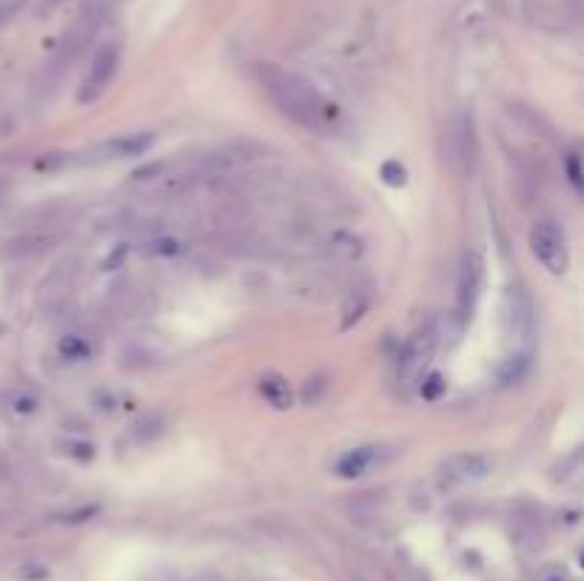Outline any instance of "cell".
Instances as JSON below:
<instances>
[{
    "label": "cell",
    "instance_id": "obj_1",
    "mask_svg": "<svg viewBox=\"0 0 584 581\" xmlns=\"http://www.w3.org/2000/svg\"><path fill=\"white\" fill-rule=\"evenodd\" d=\"M262 86L280 111H285L291 120H297L305 128H325L333 118L328 100L311 80L291 69L266 66L262 69Z\"/></svg>",
    "mask_w": 584,
    "mask_h": 581
},
{
    "label": "cell",
    "instance_id": "obj_2",
    "mask_svg": "<svg viewBox=\"0 0 584 581\" xmlns=\"http://www.w3.org/2000/svg\"><path fill=\"white\" fill-rule=\"evenodd\" d=\"M120 61H123V49L117 40H106L100 43L97 52L92 54V63H89V71H86V78L80 83V92H78V103H95L106 94V89L114 83L117 78V69H120Z\"/></svg>",
    "mask_w": 584,
    "mask_h": 581
},
{
    "label": "cell",
    "instance_id": "obj_3",
    "mask_svg": "<svg viewBox=\"0 0 584 581\" xmlns=\"http://www.w3.org/2000/svg\"><path fill=\"white\" fill-rule=\"evenodd\" d=\"M154 149V135L152 132H137V135H117L103 143L92 145V149L80 151V163L86 166H111L123 163V160L143 157Z\"/></svg>",
    "mask_w": 584,
    "mask_h": 581
},
{
    "label": "cell",
    "instance_id": "obj_4",
    "mask_svg": "<svg viewBox=\"0 0 584 581\" xmlns=\"http://www.w3.org/2000/svg\"><path fill=\"white\" fill-rule=\"evenodd\" d=\"M531 251L533 257L547 268L550 274H564L571 266V249H567V237L559 225L553 223H536L531 228Z\"/></svg>",
    "mask_w": 584,
    "mask_h": 581
},
{
    "label": "cell",
    "instance_id": "obj_5",
    "mask_svg": "<svg viewBox=\"0 0 584 581\" xmlns=\"http://www.w3.org/2000/svg\"><path fill=\"white\" fill-rule=\"evenodd\" d=\"M481 285H485V257L479 251H465L457 277V314L462 323L473 316V308L481 297Z\"/></svg>",
    "mask_w": 584,
    "mask_h": 581
},
{
    "label": "cell",
    "instance_id": "obj_6",
    "mask_svg": "<svg viewBox=\"0 0 584 581\" xmlns=\"http://www.w3.org/2000/svg\"><path fill=\"white\" fill-rule=\"evenodd\" d=\"M505 331L507 337H516V340H524L528 333L533 331V299L531 294L524 290L522 285H510L507 294H505Z\"/></svg>",
    "mask_w": 584,
    "mask_h": 581
},
{
    "label": "cell",
    "instance_id": "obj_7",
    "mask_svg": "<svg viewBox=\"0 0 584 581\" xmlns=\"http://www.w3.org/2000/svg\"><path fill=\"white\" fill-rule=\"evenodd\" d=\"M440 471L448 485H473L490 476L493 464L481 454H457V456H448Z\"/></svg>",
    "mask_w": 584,
    "mask_h": 581
},
{
    "label": "cell",
    "instance_id": "obj_8",
    "mask_svg": "<svg viewBox=\"0 0 584 581\" xmlns=\"http://www.w3.org/2000/svg\"><path fill=\"white\" fill-rule=\"evenodd\" d=\"M382 462V447L379 445H359V447H350L337 459L333 471L342 479H359L368 471H374L376 464Z\"/></svg>",
    "mask_w": 584,
    "mask_h": 581
},
{
    "label": "cell",
    "instance_id": "obj_9",
    "mask_svg": "<svg viewBox=\"0 0 584 581\" xmlns=\"http://www.w3.org/2000/svg\"><path fill=\"white\" fill-rule=\"evenodd\" d=\"M433 345H436L433 328H422L416 337H411V342L405 345V354H402L405 373H416L422 368V362H428V356L433 354Z\"/></svg>",
    "mask_w": 584,
    "mask_h": 581
},
{
    "label": "cell",
    "instance_id": "obj_10",
    "mask_svg": "<svg viewBox=\"0 0 584 581\" xmlns=\"http://www.w3.org/2000/svg\"><path fill=\"white\" fill-rule=\"evenodd\" d=\"M166 428V419L160 413H145L143 419H137L135 425H131V439L137 445H152L160 433Z\"/></svg>",
    "mask_w": 584,
    "mask_h": 581
},
{
    "label": "cell",
    "instance_id": "obj_11",
    "mask_svg": "<svg viewBox=\"0 0 584 581\" xmlns=\"http://www.w3.org/2000/svg\"><path fill=\"white\" fill-rule=\"evenodd\" d=\"M259 390H262V397H266L274 408H288L291 405V390H288V382L280 380V376H262V382H259Z\"/></svg>",
    "mask_w": 584,
    "mask_h": 581
},
{
    "label": "cell",
    "instance_id": "obj_12",
    "mask_svg": "<svg viewBox=\"0 0 584 581\" xmlns=\"http://www.w3.org/2000/svg\"><path fill=\"white\" fill-rule=\"evenodd\" d=\"M61 354L66 356V359H71V362H78V359H86L92 354V345H89V340L86 337H80V333H69V337H63L61 340Z\"/></svg>",
    "mask_w": 584,
    "mask_h": 581
},
{
    "label": "cell",
    "instance_id": "obj_13",
    "mask_svg": "<svg viewBox=\"0 0 584 581\" xmlns=\"http://www.w3.org/2000/svg\"><path fill=\"white\" fill-rule=\"evenodd\" d=\"M149 254H154V257H171V254H177L180 251V242L177 240H154V242H149V249H145Z\"/></svg>",
    "mask_w": 584,
    "mask_h": 581
},
{
    "label": "cell",
    "instance_id": "obj_14",
    "mask_svg": "<svg viewBox=\"0 0 584 581\" xmlns=\"http://www.w3.org/2000/svg\"><path fill=\"white\" fill-rule=\"evenodd\" d=\"M382 174H385V180L391 185H402L405 183V168L399 163H385L382 166Z\"/></svg>",
    "mask_w": 584,
    "mask_h": 581
},
{
    "label": "cell",
    "instance_id": "obj_15",
    "mask_svg": "<svg viewBox=\"0 0 584 581\" xmlns=\"http://www.w3.org/2000/svg\"><path fill=\"white\" fill-rule=\"evenodd\" d=\"M442 388H445V385H442V376H431V380L422 385V397H425V399H436V397L442 394Z\"/></svg>",
    "mask_w": 584,
    "mask_h": 581
},
{
    "label": "cell",
    "instance_id": "obj_16",
    "mask_svg": "<svg viewBox=\"0 0 584 581\" xmlns=\"http://www.w3.org/2000/svg\"><path fill=\"white\" fill-rule=\"evenodd\" d=\"M571 183L579 188V163H576V157L571 160Z\"/></svg>",
    "mask_w": 584,
    "mask_h": 581
},
{
    "label": "cell",
    "instance_id": "obj_17",
    "mask_svg": "<svg viewBox=\"0 0 584 581\" xmlns=\"http://www.w3.org/2000/svg\"><path fill=\"white\" fill-rule=\"evenodd\" d=\"M545 581H564V576H547Z\"/></svg>",
    "mask_w": 584,
    "mask_h": 581
}]
</instances>
